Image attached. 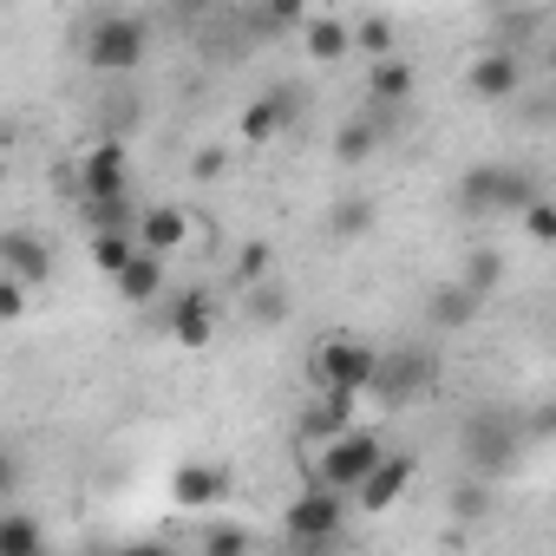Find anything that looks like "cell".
<instances>
[{"mask_svg":"<svg viewBox=\"0 0 556 556\" xmlns=\"http://www.w3.org/2000/svg\"><path fill=\"white\" fill-rule=\"evenodd\" d=\"M536 177L523 164H471L458 177V210L465 216H523L536 203Z\"/></svg>","mask_w":556,"mask_h":556,"instance_id":"cell-1","label":"cell"},{"mask_svg":"<svg viewBox=\"0 0 556 556\" xmlns=\"http://www.w3.org/2000/svg\"><path fill=\"white\" fill-rule=\"evenodd\" d=\"M79 47H86L92 73H138L144 53H151V21L144 14H92Z\"/></svg>","mask_w":556,"mask_h":556,"instance_id":"cell-2","label":"cell"},{"mask_svg":"<svg viewBox=\"0 0 556 556\" xmlns=\"http://www.w3.org/2000/svg\"><path fill=\"white\" fill-rule=\"evenodd\" d=\"M380 458H387V439H380V432H367V426H354V432L328 439V452H321V465H315V484H328V491L354 497V491H361V478H367Z\"/></svg>","mask_w":556,"mask_h":556,"instance_id":"cell-3","label":"cell"},{"mask_svg":"<svg viewBox=\"0 0 556 556\" xmlns=\"http://www.w3.org/2000/svg\"><path fill=\"white\" fill-rule=\"evenodd\" d=\"M374 367H380V348H367V341H354V334H334V341H321L315 348V380H321V393H367L374 387Z\"/></svg>","mask_w":556,"mask_h":556,"instance_id":"cell-4","label":"cell"},{"mask_svg":"<svg viewBox=\"0 0 556 556\" xmlns=\"http://www.w3.org/2000/svg\"><path fill=\"white\" fill-rule=\"evenodd\" d=\"M131 242H138L144 255L170 262V255H184V249L197 242V216H190L184 203H144L138 223H131Z\"/></svg>","mask_w":556,"mask_h":556,"instance_id":"cell-5","label":"cell"},{"mask_svg":"<svg viewBox=\"0 0 556 556\" xmlns=\"http://www.w3.org/2000/svg\"><path fill=\"white\" fill-rule=\"evenodd\" d=\"M504 465H517V426H510L504 413L465 419V471H471V478H497Z\"/></svg>","mask_w":556,"mask_h":556,"instance_id":"cell-6","label":"cell"},{"mask_svg":"<svg viewBox=\"0 0 556 556\" xmlns=\"http://www.w3.org/2000/svg\"><path fill=\"white\" fill-rule=\"evenodd\" d=\"M341 523H348V497H341V491L308 484V491L289 497V536H295V543H328Z\"/></svg>","mask_w":556,"mask_h":556,"instance_id":"cell-7","label":"cell"},{"mask_svg":"<svg viewBox=\"0 0 556 556\" xmlns=\"http://www.w3.org/2000/svg\"><path fill=\"white\" fill-rule=\"evenodd\" d=\"M125 197H131L125 144H118V138H105V144H92V151H86V164H79V203H125Z\"/></svg>","mask_w":556,"mask_h":556,"instance_id":"cell-8","label":"cell"},{"mask_svg":"<svg viewBox=\"0 0 556 556\" xmlns=\"http://www.w3.org/2000/svg\"><path fill=\"white\" fill-rule=\"evenodd\" d=\"M465 86H471V99H484V105H510V99L523 92V53H510V47L478 53L471 73H465Z\"/></svg>","mask_w":556,"mask_h":556,"instance_id":"cell-9","label":"cell"},{"mask_svg":"<svg viewBox=\"0 0 556 556\" xmlns=\"http://www.w3.org/2000/svg\"><path fill=\"white\" fill-rule=\"evenodd\" d=\"M432 380H439V367H432V354H419V348H406V354H380V367H374V387H380L387 406L419 400Z\"/></svg>","mask_w":556,"mask_h":556,"instance_id":"cell-10","label":"cell"},{"mask_svg":"<svg viewBox=\"0 0 556 556\" xmlns=\"http://www.w3.org/2000/svg\"><path fill=\"white\" fill-rule=\"evenodd\" d=\"M413 471H419V458H413V452H387V458L361 478V491H354L348 504H354V510H367V517H380V510H393V504L406 497Z\"/></svg>","mask_w":556,"mask_h":556,"instance_id":"cell-11","label":"cell"},{"mask_svg":"<svg viewBox=\"0 0 556 556\" xmlns=\"http://www.w3.org/2000/svg\"><path fill=\"white\" fill-rule=\"evenodd\" d=\"M0 275H8V282H21V289L34 295L47 275H53V242L34 236V229H8V236H0Z\"/></svg>","mask_w":556,"mask_h":556,"instance_id":"cell-12","label":"cell"},{"mask_svg":"<svg viewBox=\"0 0 556 556\" xmlns=\"http://www.w3.org/2000/svg\"><path fill=\"white\" fill-rule=\"evenodd\" d=\"M210 334H216V295H203V289L177 295L170 302V341L177 348H210Z\"/></svg>","mask_w":556,"mask_h":556,"instance_id":"cell-13","label":"cell"},{"mask_svg":"<svg viewBox=\"0 0 556 556\" xmlns=\"http://www.w3.org/2000/svg\"><path fill=\"white\" fill-rule=\"evenodd\" d=\"M170 497H177L184 510H216V504L229 497V471H223V465H184V471L170 478Z\"/></svg>","mask_w":556,"mask_h":556,"instance_id":"cell-14","label":"cell"},{"mask_svg":"<svg viewBox=\"0 0 556 556\" xmlns=\"http://www.w3.org/2000/svg\"><path fill=\"white\" fill-rule=\"evenodd\" d=\"M295 105H302V99H295L289 86H275V92H262V99H255V105L242 112V144H268L275 131H282V125L295 118Z\"/></svg>","mask_w":556,"mask_h":556,"instance_id":"cell-15","label":"cell"},{"mask_svg":"<svg viewBox=\"0 0 556 556\" xmlns=\"http://www.w3.org/2000/svg\"><path fill=\"white\" fill-rule=\"evenodd\" d=\"M302 53L308 60H348L354 53V21H341V14H308L302 21Z\"/></svg>","mask_w":556,"mask_h":556,"instance_id":"cell-16","label":"cell"},{"mask_svg":"<svg viewBox=\"0 0 556 556\" xmlns=\"http://www.w3.org/2000/svg\"><path fill=\"white\" fill-rule=\"evenodd\" d=\"M164 268H170V262H157V255H144V249H138V255L112 275V289H118L131 308H151V302L164 295Z\"/></svg>","mask_w":556,"mask_h":556,"instance_id":"cell-17","label":"cell"},{"mask_svg":"<svg viewBox=\"0 0 556 556\" xmlns=\"http://www.w3.org/2000/svg\"><path fill=\"white\" fill-rule=\"evenodd\" d=\"M413 60H400V53H387V60H374V73H367V99L380 105V112H393V105H406L413 99Z\"/></svg>","mask_w":556,"mask_h":556,"instance_id":"cell-18","label":"cell"},{"mask_svg":"<svg viewBox=\"0 0 556 556\" xmlns=\"http://www.w3.org/2000/svg\"><path fill=\"white\" fill-rule=\"evenodd\" d=\"M0 556H47V523L27 510H0Z\"/></svg>","mask_w":556,"mask_h":556,"instance_id":"cell-19","label":"cell"},{"mask_svg":"<svg viewBox=\"0 0 556 556\" xmlns=\"http://www.w3.org/2000/svg\"><path fill=\"white\" fill-rule=\"evenodd\" d=\"M497 282H504V255H497V249H478V255H465V268H458V289H465L471 302H484Z\"/></svg>","mask_w":556,"mask_h":556,"instance_id":"cell-20","label":"cell"},{"mask_svg":"<svg viewBox=\"0 0 556 556\" xmlns=\"http://www.w3.org/2000/svg\"><path fill=\"white\" fill-rule=\"evenodd\" d=\"M445 510H452V523H484L491 517V491H484V478H458L452 491H445Z\"/></svg>","mask_w":556,"mask_h":556,"instance_id":"cell-21","label":"cell"},{"mask_svg":"<svg viewBox=\"0 0 556 556\" xmlns=\"http://www.w3.org/2000/svg\"><path fill=\"white\" fill-rule=\"evenodd\" d=\"M374 144H380V118H348V125L334 131V151H341L348 164H367Z\"/></svg>","mask_w":556,"mask_h":556,"instance_id":"cell-22","label":"cell"},{"mask_svg":"<svg viewBox=\"0 0 556 556\" xmlns=\"http://www.w3.org/2000/svg\"><path fill=\"white\" fill-rule=\"evenodd\" d=\"M354 406H361L354 393H321V406L308 413V426L328 432V439H341V432H354Z\"/></svg>","mask_w":556,"mask_h":556,"instance_id":"cell-23","label":"cell"},{"mask_svg":"<svg viewBox=\"0 0 556 556\" xmlns=\"http://www.w3.org/2000/svg\"><path fill=\"white\" fill-rule=\"evenodd\" d=\"M131 255H138V242H131V229H99V236H92V262H99L105 275H118V268H125Z\"/></svg>","mask_w":556,"mask_h":556,"instance_id":"cell-24","label":"cell"},{"mask_svg":"<svg viewBox=\"0 0 556 556\" xmlns=\"http://www.w3.org/2000/svg\"><path fill=\"white\" fill-rule=\"evenodd\" d=\"M255 536L249 523H203V556H249Z\"/></svg>","mask_w":556,"mask_h":556,"instance_id":"cell-25","label":"cell"},{"mask_svg":"<svg viewBox=\"0 0 556 556\" xmlns=\"http://www.w3.org/2000/svg\"><path fill=\"white\" fill-rule=\"evenodd\" d=\"M471 315H478V302H471V295H465V289H458V282H452V289H439V295H432V321H439V328H465V321H471Z\"/></svg>","mask_w":556,"mask_h":556,"instance_id":"cell-26","label":"cell"},{"mask_svg":"<svg viewBox=\"0 0 556 556\" xmlns=\"http://www.w3.org/2000/svg\"><path fill=\"white\" fill-rule=\"evenodd\" d=\"M328 229H334L341 242H354V236H367V229H374V203H361V197H354V203H334V216H328Z\"/></svg>","mask_w":556,"mask_h":556,"instance_id":"cell-27","label":"cell"},{"mask_svg":"<svg viewBox=\"0 0 556 556\" xmlns=\"http://www.w3.org/2000/svg\"><path fill=\"white\" fill-rule=\"evenodd\" d=\"M268 268H275V249H268V242H249L242 262H236V282H242V289H262V282H268Z\"/></svg>","mask_w":556,"mask_h":556,"instance_id":"cell-28","label":"cell"},{"mask_svg":"<svg viewBox=\"0 0 556 556\" xmlns=\"http://www.w3.org/2000/svg\"><path fill=\"white\" fill-rule=\"evenodd\" d=\"M282 308H289V295L275 289V282L249 289V321H255V328H275V321H282Z\"/></svg>","mask_w":556,"mask_h":556,"instance_id":"cell-29","label":"cell"},{"mask_svg":"<svg viewBox=\"0 0 556 556\" xmlns=\"http://www.w3.org/2000/svg\"><path fill=\"white\" fill-rule=\"evenodd\" d=\"M523 229H530V242H536V249H549V242H556V203H549V197H536V203L523 210Z\"/></svg>","mask_w":556,"mask_h":556,"instance_id":"cell-30","label":"cell"},{"mask_svg":"<svg viewBox=\"0 0 556 556\" xmlns=\"http://www.w3.org/2000/svg\"><path fill=\"white\" fill-rule=\"evenodd\" d=\"M354 47L374 53V60H387V53H393V21H361V27H354Z\"/></svg>","mask_w":556,"mask_h":556,"instance_id":"cell-31","label":"cell"},{"mask_svg":"<svg viewBox=\"0 0 556 556\" xmlns=\"http://www.w3.org/2000/svg\"><path fill=\"white\" fill-rule=\"evenodd\" d=\"M21 315H27V289L0 275V328H8V321H21Z\"/></svg>","mask_w":556,"mask_h":556,"instance_id":"cell-32","label":"cell"},{"mask_svg":"<svg viewBox=\"0 0 556 556\" xmlns=\"http://www.w3.org/2000/svg\"><path fill=\"white\" fill-rule=\"evenodd\" d=\"M14 484H21V458H14V452H8V445H0V497H8V491H14Z\"/></svg>","mask_w":556,"mask_h":556,"instance_id":"cell-33","label":"cell"},{"mask_svg":"<svg viewBox=\"0 0 556 556\" xmlns=\"http://www.w3.org/2000/svg\"><path fill=\"white\" fill-rule=\"evenodd\" d=\"M112 556H170V543H157V536H144V543H125V549H112Z\"/></svg>","mask_w":556,"mask_h":556,"instance_id":"cell-34","label":"cell"},{"mask_svg":"<svg viewBox=\"0 0 556 556\" xmlns=\"http://www.w3.org/2000/svg\"><path fill=\"white\" fill-rule=\"evenodd\" d=\"M223 170V151H197V177H216Z\"/></svg>","mask_w":556,"mask_h":556,"instance_id":"cell-35","label":"cell"}]
</instances>
